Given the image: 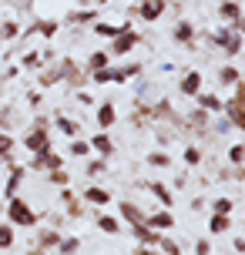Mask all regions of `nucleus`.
<instances>
[{
	"label": "nucleus",
	"mask_w": 245,
	"mask_h": 255,
	"mask_svg": "<svg viewBox=\"0 0 245 255\" xmlns=\"http://www.w3.org/2000/svg\"><path fill=\"white\" fill-rule=\"evenodd\" d=\"M7 222H10V225H24V229H34V225H37V212H34L20 195H10V198H7Z\"/></svg>",
	"instance_id": "1"
},
{
	"label": "nucleus",
	"mask_w": 245,
	"mask_h": 255,
	"mask_svg": "<svg viewBox=\"0 0 245 255\" xmlns=\"http://www.w3.org/2000/svg\"><path fill=\"white\" fill-rule=\"evenodd\" d=\"M138 44H141V34H134L131 27H121V34L111 40V51L108 54H111V61H115V57H124L128 51H134Z\"/></svg>",
	"instance_id": "2"
},
{
	"label": "nucleus",
	"mask_w": 245,
	"mask_h": 255,
	"mask_svg": "<svg viewBox=\"0 0 245 255\" xmlns=\"http://www.w3.org/2000/svg\"><path fill=\"white\" fill-rule=\"evenodd\" d=\"M24 148H27L30 154L47 151V148H51V138H47V131H44L40 125H34V128H30V131L24 134Z\"/></svg>",
	"instance_id": "3"
},
{
	"label": "nucleus",
	"mask_w": 245,
	"mask_h": 255,
	"mask_svg": "<svg viewBox=\"0 0 245 255\" xmlns=\"http://www.w3.org/2000/svg\"><path fill=\"white\" fill-rule=\"evenodd\" d=\"M34 171H51V168H64V158L61 154H54V148H47V151L34 154Z\"/></svg>",
	"instance_id": "4"
},
{
	"label": "nucleus",
	"mask_w": 245,
	"mask_h": 255,
	"mask_svg": "<svg viewBox=\"0 0 245 255\" xmlns=\"http://www.w3.org/2000/svg\"><path fill=\"white\" fill-rule=\"evenodd\" d=\"M144 225L155 232H165L175 225V215H171V208H161V212H155V215H144Z\"/></svg>",
	"instance_id": "5"
},
{
	"label": "nucleus",
	"mask_w": 245,
	"mask_h": 255,
	"mask_svg": "<svg viewBox=\"0 0 245 255\" xmlns=\"http://www.w3.org/2000/svg\"><path fill=\"white\" fill-rule=\"evenodd\" d=\"M88 144H91V151H98L101 158H111V154H115V141L108 138V131H101V134H94V138H91Z\"/></svg>",
	"instance_id": "6"
},
{
	"label": "nucleus",
	"mask_w": 245,
	"mask_h": 255,
	"mask_svg": "<svg viewBox=\"0 0 245 255\" xmlns=\"http://www.w3.org/2000/svg\"><path fill=\"white\" fill-rule=\"evenodd\" d=\"M118 215L124 218V222H131V225L144 222V212H141V208H138L134 202H118Z\"/></svg>",
	"instance_id": "7"
},
{
	"label": "nucleus",
	"mask_w": 245,
	"mask_h": 255,
	"mask_svg": "<svg viewBox=\"0 0 245 255\" xmlns=\"http://www.w3.org/2000/svg\"><path fill=\"white\" fill-rule=\"evenodd\" d=\"M131 235H134V239H138L141 245H158V239H161V235H158L155 229H148L144 222H138V225H131Z\"/></svg>",
	"instance_id": "8"
},
{
	"label": "nucleus",
	"mask_w": 245,
	"mask_h": 255,
	"mask_svg": "<svg viewBox=\"0 0 245 255\" xmlns=\"http://www.w3.org/2000/svg\"><path fill=\"white\" fill-rule=\"evenodd\" d=\"M165 0H141V20H158L165 13Z\"/></svg>",
	"instance_id": "9"
},
{
	"label": "nucleus",
	"mask_w": 245,
	"mask_h": 255,
	"mask_svg": "<svg viewBox=\"0 0 245 255\" xmlns=\"http://www.w3.org/2000/svg\"><path fill=\"white\" fill-rule=\"evenodd\" d=\"M198 91H202V74H198V71L181 77V94H185V98H195Z\"/></svg>",
	"instance_id": "10"
},
{
	"label": "nucleus",
	"mask_w": 245,
	"mask_h": 255,
	"mask_svg": "<svg viewBox=\"0 0 245 255\" xmlns=\"http://www.w3.org/2000/svg\"><path fill=\"white\" fill-rule=\"evenodd\" d=\"M118 121V111H115V104L111 101H104L101 108H98V125H101V131H108V128Z\"/></svg>",
	"instance_id": "11"
},
{
	"label": "nucleus",
	"mask_w": 245,
	"mask_h": 255,
	"mask_svg": "<svg viewBox=\"0 0 245 255\" xmlns=\"http://www.w3.org/2000/svg\"><path fill=\"white\" fill-rule=\"evenodd\" d=\"M84 202H88V205H111V191L98 188V185H88V191H84Z\"/></svg>",
	"instance_id": "12"
},
{
	"label": "nucleus",
	"mask_w": 245,
	"mask_h": 255,
	"mask_svg": "<svg viewBox=\"0 0 245 255\" xmlns=\"http://www.w3.org/2000/svg\"><path fill=\"white\" fill-rule=\"evenodd\" d=\"M195 101H198V108H202V111H215V115H222V98H215V94L198 91V94H195Z\"/></svg>",
	"instance_id": "13"
},
{
	"label": "nucleus",
	"mask_w": 245,
	"mask_h": 255,
	"mask_svg": "<svg viewBox=\"0 0 245 255\" xmlns=\"http://www.w3.org/2000/svg\"><path fill=\"white\" fill-rule=\"evenodd\" d=\"M229 229H232V218H229V215L215 212V215L208 218V232H212V235H225Z\"/></svg>",
	"instance_id": "14"
},
{
	"label": "nucleus",
	"mask_w": 245,
	"mask_h": 255,
	"mask_svg": "<svg viewBox=\"0 0 245 255\" xmlns=\"http://www.w3.org/2000/svg\"><path fill=\"white\" fill-rule=\"evenodd\" d=\"M219 13L225 17V20H232V24H235V30H239V20H242V10H239V3H235V0H222Z\"/></svg>",
	"instance_id": "15"
},
{
	"label": "nucleus",
	"mask_w": 245,
	"mask_h": 255,
	"mask_svg": "<svg viewBox=\"0 0 245 255\" xmlns=\"http://www.w3.org/2000/svg\"><path fill=\"white\" fill-rule=\"evenodd\" d=\"M24 181V165H13L10 168V181H7V188H3V195L10 198V195H17V185Z\"/></svg>",
	"instance_id": "16"
},
{
	"label": "nucleus",
	"mask_w": 245,
	"mask_h": 255,
	"mask_svg": "<svg viewBox=\"0 0 245 255\" xmlns=\"http://www.w3.org/2000/svg\"><path fill=\"white\" fill-rule=\"evenodd\" d=\"M108 64H111V54H108V51H94L88 57V71L94 74V71H101V67H108Z\"/></svg>",
	"instance_id": "17"
},
{
	"label": "nucleus",
	"mask_w": 245,
	"mask_h": 255,
	"mask_svg": "<svg viewBox=\"0 0 245 255\" xmlns=\"http://www.w3.org/2000/svg\"><path fill=\"white\" fill-rule=\"evenodd\" d=\"M219 84H229V88L242 84V74H239V67H222V71H219Z\"/></svg>",
	"instance_id": "18"
},
{
	"label": "nucleus",
	"mask_w": 245,
	"mask_h": 255,
	"mask_svg": "<svg viewBox=\"0 0 245 255\" xmlns=\"http://www.w3.org/2000/svg\"><path fill=\"white\" fill-rule=\"evenodd\" d=\"M175 40H178V44H192L195 40V27L188 24V20H181V24L175 27Z\"/></svg>",
	"instance_id": "19"
},
{
	"label": "nucleus",
	"mask_w": 245,
	"mask_h": 255,
	"mask_svg": "<svg viewBox=\"0 0 245 255\" xmlns=\"http://www.w3.org/2000/svg\"><path fill=\"white\" fill-rule=\"evenodd\" d=\"M98 229L108 232V235H118V232H121V222H118L115 215H98Z\"/></svg>",
	"instance_id": "20"
},
{
	"label": "nucleus",
	"mask_w": 245,
	"mask_h": 255,
	"mask_svg": "<svg viewBox=\"0 0 245 255\" xmlns=\"http://www.w3.org/2000/svg\"><path fill=\"white\" fill-rule=\"evenodd\" d=\"M148 188L155 191V198H158V202H161V205H168V208H171V202H175V195H171V191H168L165 185H161V181H151Z\"/></svg>",
	"instance_id": "21"
},
{
	"label": "nucleus",
	"mask_w": 245,
	"mask_h": 255,
	"mask_svg": "<svg viewBox=\"0 0 245 255\" xmlns=\"http://www.w3.org/2000/svg\"><path fill=\"white\" fill-rule=\"evenodd\" d=\"M94 34L104 37V40H115L118 34H121V27H115V24H94Z\"/></svg>",
	"instance_id": "22"
},
{
	"label": "nucleus",
	"mask_w": 245,
	"mask_h": 255,
	"mask_svg": "<svg viewBox=\"0 0 245 255\" xmlns=\"http://www.w3.org/2000/svg\"><path fill=\"white\" fill-rule=\"evenodd\" d=\"M10 245H13V225L0 222V249H10Z\"/></svg>",
	"instance_id": "23"
},
{
	"label": "nucleus",
	"mask_w": 245,
	"mask_h": 255,
	"mask_svg": "<svg viewBox=\"0 0 245 255\" xmlns=\"http://www.w3.org/2000/svg\"><path fill=\"white\" fill-rule=\"evenodd\" d=\"M34 30H40L44 37H54V34H57V20H40V24L30 27V34H34Z\"/></svg>",
	"instance_id": "24"
},
{
	"label": "nucleus",
	"mask_w": 245,
	"mask_h": 255,
	"mask_svg": "<svg viewBox=\"0 0 245 255\" xmlns=\"http://www.w3.org/2000/svg\"><path fill=\"white\" fill-rule=\"evenodd\" d=\"M17 34H20V27H17V20H3V24H0V37H3V40H13Z\"/></svg>",
	"instance_id": "25"
},
{
	"label": "nucleus",
	"mask_w": 245,
	"mask_h": 255,
	"mask_svg": "<svg viewBox=\"0 0 245 255\" xmlns=\"http://www.w3.org/2000/svg\"><path fill=\"white\" fill-rule=\"evenodd\" d=\"M148 165H155V168H171V154H165V151L148 154Z\"/></svg>",
	"instance_id": "26"
},
{
	"label": "nucleus",
	"mask_w": 245,
	"mask_h": 255,
	"mask_svg": "<svg viewBox=\"0 0 245 255\" xmlns=\"http://www.w3.org/2000/svg\"><path fill=\"white\" fill-rule=\"evenodd\" d=\"M78 249H81L78 239H61V242H57V252H61V255H74Z\"/></svg>",
	"instance_id": "27"
},
{
	"label": "nucleus",
	"mask_w": 245,
	"mask_h": 255,
	"mask_svg": "<svg viewBox=\"0 0 245 255\" xmlns=\"http://www.w3.org/2000/svg\"><path fill=\"white\" fill-rule=\"evenodd\" d=\"M108 171V158H91L88 161V175H104Z\"/></svg>",
	"instance_id": "28"
},
{
	"label": "nucleus",
	"mask_w": 245,
	"mask_h": 255,
	"mask_svg": "<svg viewBox=\"0 0 245 255\" xmlns=\"http://www.w3.org/2000/svg\"><path fill=\"white\" fill-rule=\"evenodd\" d=\"M10 148H13V138L7 134V131H0V161H3V158L10 154Z\"/></svg>",
	"instance_id": "29"
},
{
	"label": "nucleus",
	"mask_w": 245,
	"mask_h": 255,
	"mask_svg": "<svg viewBox=\"0 0 245 255\" xmlns=\"http://www.w3.org/2000/svg\"><path fill=\"white\" fill-rule=\"evenodd\" d=\"M71 154H78V158H88V154H91V144H88V141H71Z\"/></svg>",
	"instance_id": "30"
},
{
	"label": "nucleus",
	"mask_w": 245,
	"mask_h": 255,
	"mask_svg": "<svg viewBox=\"0 0 245 255\" xmlns=\"http://www.w3.org/2000/svg\"><path fill=\"white\" fill-rule=\"evenodd\" d=\"M158 249H161V252H168V255H181V249L171 242V239H158Z\"/></svg>",
	"instance_id": "31"
},
{
	"label": "nucleus",
	"mask_w": 245,
	"mask_h": 255,
	"mask_svg": "<svg viewBox=\"0 0 245 255\" xmlns=\"http://www.w3.org/2000/svg\"><path fill=\"white\" fill-rule=\"evenodd\" d=\"M57 242H61L57 232H40V245H44V249H51V245H57Z\"/></svg>",
	"instance_id": "32"
},
{
	"label": "nucleus",
	"mask_w": 245,
	"mask_h": 255,
	"mask_svg": "<svg viewBox=\"0 0 245 255\" xmlns=\"http://www.w3.org/2000/svg\"><path fill=\"white\" fill-rule=\"evenodd\" d=\"M212 208H215V212H222V215H229L235 205H232V198H215V205H212Z\"/></svg>",
	"instance_id": "33"
},
{
	"label": "nucleus",
	"mask_w": 245,
	"mask_h": 255,
	"mask_svg": "<svg viewBox=\"0 0 245 255\" xmlns=\"http://www.w3.org/2000/svg\"><path fill=\"white\" fill-rule=\"evenodd\" d=\"M57 128H61L64 134H78V125H74L71 118H57Z\"/></svg>",
	"instance_id": "34"
},
{
	"label": "nucleus",
	"mask_w": 245,
	"mask_h": 255,
	"mask_svg": "<svg viewBox=\"0 0 245 255\" xmlns=\"http://www.w3.org/2000/svg\"><path fill=\"white\" fill-rule=\"evenodd\" d=\"M229 161H232L235 168H242V144H232V148H229Z\"/></svg>",
	"instance_id": "35"
},
{
	"label": "nucleus",
	"mask_w": 245,
	"mask_h": 255,
	"mask_svg": "<svg viewBox=\"0 0 245 255\" xmlns=\"http://www.w3.org/2000/svg\"><path fill=\"white\" fill-rule=\"evenodd\" d=\"M185 161H188V165H198V161H202V151H198V148H185Z\"/></svg>",
	"instance_id": "36"
},
{
	"label": "nucleus",
	"mask_w": 245,
	"mask_h": 255,
	"mask_svg": "<svg viewBox=\"0 0 245 255\" xmlns=\"http://www.w3.org/2000/svg\"><path fill=\"white\" fill-rule=\"evenodd\" d=\"M51 181L54 185H67V171L64 168H51Z\"/></svg>",
	"instance_id": "37"
},
{
	"label": "nucleus",
	"mask_w": 245,
	"mask_h": 255,
	"mask_svg": "<svg viewBox=\"0 0 245 255\" xmlns=\"http://www.w3.org/2000/svg\"><path fill=\"white\" fill-rule=\"evenodd\" d=\"M212 252V242H208V239H198V242H195V255H208Z\"/></svg>",
	"instance_id": "38"
},
{
	"label": "nucleus",
	"mask_w": 245,
	"mask_h": 255,
	"mask_svg": "<svg viewBox=\"0 0 245 255\" xmlns=\"http://www.w3.org/2000/svg\"><path fill=\"white\" fill-rule=\"evenodd\" d=\"M37 64H40V54H37V51L24 54V67H37Z\"/></svg>",
	"instance_id": "39"
},
{
	"label": "nucleus",
	"mask_w": 245,
	"mask_h": 255,
	"mask_svg": "<svg viewBox=\"0 0 245 255\" xmlns=\"http://www.w3.org/2000/svg\"><path fill=\"white\" fill-rule=\"evenodd\" d=\"M165 115H171V104H168V101H161V104L155 108V118H165Z\"/></svg>",
	"instance_id": "40"
},
{
	"label": "nucleus",
	"mask_w": 245,
	"mask_h": 255,
	"mask_svg": "<svg viewBox=\"0 0 245 255\" xmlns=\"http://www.w3.org/2000/svg\"><path fill=\"white\" fill-rule=\"evenodd\" d=\"M7 128H10V115H7V111H0V131H7Z\"/></svg>",
	"instance_id": "41"
},
{
	"label": "nucleus",
	"mask_w": 245,
	"mask_h": 255,
	"mask_svg": "<svg viewBox=\"0 0 245 255\" xmlns=\"http://www.w3.org/2000/svg\"><path fill=\"white\" fill-rule=\"evenodd\" d=\"M245 252V242H242V235H235V255H242Z\"/></svg>",
	"instance_id": "42"
},
{
	"label": "nucleus",
	"mask_w": 245,
	"mask_h": 255,
	"mask_svg": "<svg viewBox=\"0 0 245 255\" xmlns=\"http://www.w3.org/2000/svg\"><path fill=\"white\" fill-rule=\"evenodd\" d=\"M134 255H155L151 249H134Z\"/></svg>",
	"instance_id": "43"
}]
</instances>
